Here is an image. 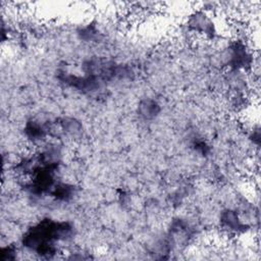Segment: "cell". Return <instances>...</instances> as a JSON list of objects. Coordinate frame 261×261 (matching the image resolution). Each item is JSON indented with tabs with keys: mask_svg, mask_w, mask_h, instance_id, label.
Returning <instances> with one entry per match:
<instances>
[{
	"mask_svg": "<svg viewBox=\"0 0 261 261\" xmlns=\"http://www.w3.org/2000/svg\"><path fill=\"white\" fill-rule=\"evenodd\" d=\"M139 112L140 116L144 118H153L160 112V106L153 100H145L141 102L139 106Z\"/></svg>",
	"mask_w": 261,
	"mask_h": 261,
	"instance_id": "1",
	"label": "cell"
}]
</instances>
